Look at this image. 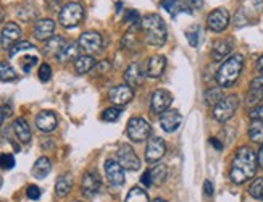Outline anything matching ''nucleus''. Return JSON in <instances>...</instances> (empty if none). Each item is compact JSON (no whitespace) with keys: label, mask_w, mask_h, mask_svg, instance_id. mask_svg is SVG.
Wrapping results in <instances>:
<instances>
[{"label":"nucleus","mask_w":263,"mask_h":202,"mask_svg":"<svg viewBox=\"0 0 263 202\" xmlns=\"http://www.w3.org/2000/svg\"><path fill=\"white\" fill-rule=\"evenodd\" d=\"M171 104H173V97H171V94L168 91H165V89H157V91L152 94L151 107H152V112H155V114L162 115L163 112H166L170 108Z\"/></svg>","instance_id":"nucleus-11"},{"label":"nucleus","mask_w":263,"mask_h":202,"mask_svg":"<svg viewBox=\"0 0 263 202\" xmlns=\"http://www.w3.org/2000/svg\"><path fill=\"white\" fill-rule=\"evenodd\" d=\"M249 194L254 199L263 200V178H257L255 181L249 186Z\"/></svg>","instance_id":"nucleus-35"},{"label":"nucleus","mask_w":263,"mask_h":202,"mask_svg":"<svg viewBox=\"0 0 263 202\" xmlns=\"http://www.w3.org/2000/svg\"><path fill=\"white\" fill-rule=\"evenodd\" d=\"M71 186H73L71 176L62 175L59 179H57V183H55V193H57V196H59V197H65L71 191Z\"/></svg>","instance_id":"nucleus-29"},{"label":"nucleus","mask_w":263,"mask_h":202,"mask_svg":"<svg viewBox=\"0 0 263 202\" xmlns=\"http://www.w3.org/2000/svg\"><path fill=\"white\" fill-rule=\"evenodd\" d=\"M37 62H39V59L36 57V55H28V57H23V60H20L21 70L25 73H29L32 66L37 65Z\"/></svg>","instance_id":"nucleus-38"},{"label":"nucleus","mask_w":263,"mask_h":202,"mask_svg":"<svg viewBox=\"0 0 263 202\" xmlns=\"http://www.w3.org/2000/svg\"><path fill=\"white\" fill-rule=\"evenodd\" d=\"M124 21L129 23V25H133V28H137L141 25L139 13H137L136 10H126V12H124Z\"/></svg>","instance_id":"nucleus-39"},{"label":"nucleus","mask_w":263,"mask_h":202,"mask_svg":"<svg viewBox=\"0 0 263 202\" xmlns=\"http://www.w3.org/2000/svg\"><path fill=\"white\" fill-rule=\"evenodd\" d=\"M257 162L260 165V168H263V144H261V148L258 151V155H257Z\"/></svg>","instance_id":"nucleus-48"},{"label":"nucleus","mask_w":263,"mask_h":202,"mask_svg":"<svg viewBox=\"0 0 263 202\" xmlns=\"http://www.w3.org/2000/svg\"><path fill=\"white\" fill-rule=\"evenodd\" d=\"M234 49V41L231 38H223L213 42V49H212V57L215 62L224 60L228 55H230Z\"/></svg>","instance_id":"nucleus-17"},{"label":"nucleus","mask_w":263,"mask_h":202,"mask_svg":"<svg viewBox=\"0 0 263 202\" xmlns=\"http://www.w3.org/2000/svg\"><path fill=\"white\" fill-rule=\"evenodd\" d=\"M230 25V13L226 8H215L207 16V28L213 32H223Z\"/></svg>","instance_id":"nucleus-9"},{"label":"nucleus","mask_w":263,"mask_h":202,"mask_svg":"<svg viewBox=\"0 0 263 202\" xmlns=\"http://www.w3.org/2000/svg\"><path fill=\"white\" fill-rule=\"evenodd\" d=\"M57 125H59V120H57V115L50 110H44L36 117V126L44 133H52L57 128Z\"/></svg>","instance_id":"nucleus-20"},{"label":"nucleus","mask_w":263,"mask_h":202,"mask_svg":"<svg viewBox=\"0 0 263 202\" xmlns=\"http://www.w3.org/2000/svg\"><path fill=\"white\" fill-rule=\"evenodd\" d=\"M142 183H144L145 186H151V185H152V176H151V170H148V172H145V173L142 175Z\"/></svg>","instance_id":"nucleus-47"},{"label":"nucleus","mask_w":263,"mask_h":202,"mask_svg":"<svg viewBox=\"0 0 263 202\" xmlns=\"http://www.w3.org/2000/svg\"><path fill=\"white\" fill-rule=\"evenodd\" d=\"M18 78L16 71L13 70V66H11L8 62H0V81H15Z\"/></svg>","instance_id":"nucleus-32"},{"label":"nucleus","mask_w":263,"mask_h":202,"mask_svg":"<svg viewBox=\"0 0 263 202\" xmlns=\"http://www.w3.org/2000/svg\"><path fill=\"white\" fill-rule=\"evenodd\" d=\"M154 202H166V200H165V199H155Z\"/></svg>","instance_id":"nucleus-54"},{"label":"nucleus","mask_w":263,"mask_h":202,"mask_svg":"<svg viewBox=\"0 0 263 202\" xmlns=\"http://www.w3.org/2000/svg\"><path fill=\"white\" fill-rule=\"evenodd\" d=\"M94 65H96V60L90 57V55H81V57L76 59L74 68L79 75H84V73H89L90 70H92Z\"/></svg>","instance_id":"nucleus-28"},{"label":"nucleus","mask_w":263,"mask_h":202,"mask_svg":"<svg viewBox=\"0 0 263 202\" xmlns=\"http://www.w3.org/2000/svg\"><path fill=\"white\" fill-rule=\"evenodd\" d=\"M223 99V93H221V87H210L207 93H205V104L215 107L216 104L220 102Z\"/></svg>","instance_id":"nucleus-34"},{"label":"nucleus","mask_w":263,"mask_h":202,"mask_svg":"<svg viewBox=\"0 0 263 202\" xmlns=\"http://www.w3.org/2000/svg\"><path fill=\"white\" fill-rule=\"evenodd\" d=\"M52 78V68L49 63H42L41 68H39V80L42 83H47L49 80Z\"/></svg>","instance_id":"nucleus-42"},{"label":"nucleus","mask_w":263,"mask_h":202,"mask_svg":"<svg viewBox=\"0 0 263 202\" xmlns=\"http://www.w3.org/2000/svg\"><path fill=\"white\" fill-rule=\"evenodd\" d=\"M263 100V75L254 78L250 81L249 86V93H247V104L252 105V104H258Z\"/></svg>","instance_id":"nucleus-22"},{"label":"nucleus","mask_w":263,"mask_h":202,"mask_svg":"<svg viewBox=\"0 0 263 202\" xmlns=\"http://www.w3.org/2000/svg\"><path fill=\"white\" fill-rule=\"evenodd\" d=\"M2 183H4V181H2V178H0V188H2Z\"/></svg>","instance_id":"nucleus-55"},{"label":"nucleus","mask_w":263,"mask_h":202,"mask_svg":"<svg viewBox=\"0 0 263 202\" xmlns=\"http://www.w3.org/2000/svg\"><path fill=\"white\" fill-rule=\"evenodd\" d=\"M29 49H32V44L31 42H18V44H15L13 47H11L8 52H10V57H15L16 53H20V52H23V50H29Z\"/></svg>","instance_id":"nucleus-41"},{"label":"nucleus","mask_w":263,"mask_h":202,"mask_svg":"<svg viewBox=\"0 0 263 202\" xmlns=\"http://www.w3.org/2000/svg\"><path fill=\"white\" fill-rule=\"evenodd\" d=\"M118 163L124 168V170L129 172H136L141 168V160L137 154L134 152V149L129 144H123L120 151H118Z\"/></svg>","instance_id":"nucleus-8"},{"label":"nucleus","mask_w":263,"mask_h":202,"mask_svg":"<svg viewBox=\"0 0 263 202\" xmlns=\"http://www.w3.org/2000/svg\"><path fill=\"white\" fill-rule=\"evenodd\" d=\"M105 175L111 186H121L124 183V168L111 159L105 162Z\"/></svg>","instance_id":"nucleus-15"},{"label":"nucleus","mask_w":263,"mask_h":202,"mask_svg":"<svg viewBox=\"0 0 263 202\" xmlns=\"http://www.w3.org/2000/svg\"><path fill=\"white\" fill-rule=\"evenodd\" d=\"M210 142H212V145H215V148L218 149V151H221V149H223V144H221L218 139H216V138H212V139H210Z\"/></svg>","instance_id":"nucleus-49"},{"label":"nucleus","mask_w":263,"mask_h":202,"mask_svg":"<svg viewBox=\"0 0 263 202\" xmlns=\"http://www.w3.org/2000/svg\"><path fill=\"white\" fill-rule=\"evenodd\" d=\"M182 117L176 110H166L160 115V128L166 133H173L179 128Z\"/></svg>","instance_id":"nucleus-18"},{"label":"nucleus","mask_w":263,"mask_h":202,"mask_svg":"<svg viewBox=\"0 0 263 202\" xmlns=\"http://www.w3.org/2000/svg\"><path fill=\"white\" fill-rule=\"evenodd\" d=\"M53 31H55V23L50 18H44L39 20L36 25H34V38L37 41H49L53 38Z\"/></svg>","instance_id":"nucleus-19"},{"label":"nucleus","mask_w":263,"mask_h":202,"mask_svg":"<svg viewBox=\"0 0 263 202\" xmlns=\"http://www.w3.org/2000/svg\"><path fill=\"white\" fill-rule=\"evenodd\" d=\"M79 57V44L76 42H70V44H65V47L62 49V52L59 53V59L60 62H70V60H76Z\"/></svg>","instance_id":"nucleus-27"},{"label":"nucleus","mask_w":263,"mask_h":202,"mask_svg":"<svg viewBox=\"0 0 263 202\" xmlns=\"http://www.w3.org/2000/svg\"><path fill=\"white\" fill-rule=\"evenodd\" d=\"M186 38H187V42L191 44V47H197L199 46V41H200V28L197 25L191 26L186 31Z\"/></svg>","instance_id":"nucleus-36"},{"label":"nucleus","mask_w":263,"mask_h":202,"mask_svg":"<svg viewBox=\"0 0 263 202\" xmlns=\"http://www.w3.org/2000/svg\"><path fill=\"white\" fill-rule=\"evenodd\" d=\"M2 20H4V10L0 8V21H2Z\"/></svg>","instance_id":"nucleus-53"},{"label":"nucleus","mask_w":263,"mask_h":202,"mask_svg":"<svg viewBox=\"0 0 263 202\" xmlns=\"http://www.w3.org/2000/svg\"><path fill=\"white\" fill-rule=\"evenodd\" d=\"M124 81L133 89V87H139L144 81V71L141 63H131L128 66V70L124 71Z\"/></svg>","instance_id":"nucleus-21"},{"label":"nucleus","mask_w":263,"mask_h":202,"mask_svg":"<svg viewBox=\"0 0 263 202\" xmlns=\"http://www.w3.org/2000/svg\"><path fill=\"white\" fill-rule=\"evenodd\" d=\"M237 107H239V97L237 96L223 97L220 102L213 107V117H215V120L224 123L230 118H233Z\"/></svg>","instance_id":"nucleus-6"},{"label":"nucleus","mask_w":263,"mask_h":202,"mask_svg":"<svg viewBox=\"0 0 263 202\" xmlns=\"http://www.w3.org/2000/svg\"><path fill=\"white\" fill-rule=\"evenodd\" d=\"M13 131H15V136L18 138V141L25 142V144L31 141V128L25 118H16L13 121Z\"/></svg>","instance_id":"nucleus-24"},{"label":"nucleus","mask_w":263,"mask_h":202,"mask_svg":"<svg viewBox=\"0 0 263 202\" xmlns=\"http://www.w3.org/2000/svg\"><path fill=\"white\" fill-rule=\"evenodd\" d=\"M60 4H62V0H47V8L53 12V10H59Z\"/></svg>","instance_id":"nucleus-46"},{"label":"nucleus","mask_w":263,"mask_h":202,"mask_svg":"<svg viewBox=\"0 0 263 202\" xmlns=\"http://www.w3.org/2000/svg\"><path fill=\"white\" fill-rule=\"evenodd\" d=\"M15 167V157L11 154H0V168L11 170Z\"/></svg>","instance_id":"nucleus-40"},{"label":"nucleus","mask_w":263,"mask_h":202,"mask_svg":"<svg viewBox=\"0 0 263 202\" xmlns=\"http://www.w3.org/2000/svg\"><path fill=\"white\" fill-rule=\"evenodd\" d=\"M252 4H254V7H255L257 10L263 8V0H252Z\"/></svg>","instance_id":"nucleus-50"},{"label":"nucleus","mask_w":263,"mask_h":202,"mask_svg":"<svg viewBox=\"0 0 263 202\" xmlns=\"http://www.w3.org/2000/svg\"><path fill=\"white\" fill-rule=\"evenodd\" d=\"M257 155L250 148H241L233 159L230 179L234 185H242L255 176L257 172Z\"/></svg>","instance_id":"nucleus-1"},{"label":"nucleus","mask_w":263,"mask_h":202,"mask_svg":"<svg viewBox=\"0 0 263 202\" xmlns=\"http://www.w3.org/2000/svg\"><path fill=\"white\" fill-rule=\"evenodd\" d=\"M257 68H258V71L260 73H263V55L258 59V62H257Z\"/></svg>","instance_id":"nucleus-51"},{"label":"nucleus","mask_w":263,"mask_h":202,"mask_svg":"<svg viewBox=\"0 0 263 202\" xmlns=\"http://www.w3.org/2000/svg\"><path fill=\"white\" fill-rule=\"evenodd\" d=\"M202 4V0H162V7L171 18L178 16L179 13H192L194 10H199Z\"/></svg>","instance_id":"nucleus-5"},{"label":"nucleus","mask_w":263,"mask_h":202,"mask_svg":"<svg viewBox=\"0 0 263 202\" xmlns=\"http://www.w3.org/2000/svg\"><path fill=\"white\" fill-rule=\"evenodd\" d=\"M121 115V110L118 107H110L102 112V120L104 121H117Z\"/></svg>","instance_id":"nucleus-37"},{"label":"nucleus","mask_w":263,"mask_h":202,"mask_svg":"<svg viewBox=\"0 0 263 202\" xmlns=\"http://www.w3.org/2000/svg\"><path fill=\"white\" fill-rule=\"evenodd\" d=\"M126 133H128V138L133 142H142L148 138V134H151V125L141 117H133L128 121Z\"/></svg>","instance_id":"nucleus-7"},{"label":"nucleus","mask_w":263,"mask_h":202,"mask_svg":"<svg viewBox=\"0 0 263 202\" xmlns=\"http://www.w3.org/2000/svg\"><path fill=\"white\" fill-rule=\"evenodd\" d=\"M108 97H110V102L115 104V105H126L131 102V99L134 97V93L133 89L128 86V84H120V86H115L108 93Z\"/></svg>","instance_id":"nucleus-13"},{"label":"nucleus","mask_w":263,"mask_h":202,"mask_svg":"<svg viewBox=\"0 0 263 202\" xmlns=\"http://www.w3.org/2000/svg\"><path fill=\"white\" fill-rule=\"evenodd\" d=\"M166 152V144L162 138H151L147 142L145 149V162L147 163H157Z\"/></svg>","instance_id":"nucleus-10"},{"label":"nucleus","mask_w":263,"mask_h":202,"mask_svg":"<svg viewBox=\"0 0 263 202\" xmlns=\"http://www.w3.org/2000/svg\"><path fill=\"white\" fill-rule=\"evenodd\" d=\"M166 68V59L163 55H154L147 62V75L151 78H160Z\"/></svg>","instance_id":"nucleus-23"},{"label":"nucleus","mask_w":263,"mask_h":202,"mask_svg":"<svg viewBox=\"0 0 263 202\" xmlns=\"http://www.w3.org/2000/svg\"><path fill=\"white\" fill-rule=\"evenodd\" d=\"M249 115L252 120H263V105H258V107L252 108V112H250Z\"/></svg>","instance_id":"nucleus-44"},{"label":"nucleus","mask_w":263,"mask_h":202,"mask_svg":"<svg viewBox=\"0 0 263 202\" xmlns=\"http://www.w3.org/2000/svg\"><path fill=\"white\" fill-rule=\"evenodd\" d=\"M2 121H4V110L0 108V125H2Z\"/></svg>","instance_id":"nucleus-52"},{"label":"nucleus","mask_w":263,"mask_h":202,"mask_svg":"<svg viewBox=\"0 0 263 202\" xmlns=\"http://www.w3.org/2000/svg\"><path fill=\"white\" fill-rule=\"evenodd\" d=\"M203 193H205V196H209V197L213 196V185H212V181H209V179L203 183Z\"/></svg>","instance_id":"nucleus-45"},{"label":"nucleus","mask_w":263,"mask_h":202,"mask_svg":"<svg viewBox=\"0 0 263 202\" xmlns=\"http://www.w3.org/2000/svg\"><path fill=\"white\" fill-rule=\"evenodd\" d=\"M249 138L250 141L263 144V120H252L249 126Z\"/></svg>","instance_id":"nucleus-30"},{"label":"nucleus","mask_w":263,"mask_h":202,"mask_svg":"<svg viewBox=\"0 0 263 202\" xmlns=\"http://www.w3.org/2000/svg\"><path fill=\"white\" fill-rule=\"evenodd\" d=\"M65 39L63 38H50L49 41H45V47L44 52L47 55H52V57H59V53L62 52V49L65 47Z\"/></svg>","instance_id":"nucleus-26"},{"label":"nucleus","mask_w":263,"mask_h":202,"mask_svg":"<svg viewBox=\"0 0 263 202\" xmlns=\"http://www.w3.org/2000/svg\"><path fill=\"white\" fill-rule=\"evenodd\" d=\"M26 194H28V197H29V199L37 200V199L41 197V189H39L37 186L31 185V186H28V189H26Z\"/></svg>","instance_id":"nucleus-43"},{"label":"nucleus","mask_w":263,"mask_h":202,"mask_svg":"<svg viewBox=\"0 0 263 202\" xmlns=\"http://www.w3.org/2000/svg\"><path fill=\"white\" fill-rule=\"evenodd\" d=\"M78 44H79V49H83L86 53H94L102 47V36L96 31H87V32H83Z\"/></svg>","instance_id":"nucleus-12"},{"label":"nucleus","mask_w":263,"mask_h":202,"mask_svg":"<svg viewBox=\"0 0 263 202\" xmlns=\"http://www.w3.org/2000/svg\"><path fill=\"white\" fill-rule=\"evenodd\" d=\"M84 18V8L81 4L78 2H70L66 4L62 10H60V15H59V21L63 28H76L79 23L83 21Z\"/></svg>","instance_id":"nucleus-4"},{"label":"nucleus","mask_w":263,"mask_h":202,"mask_svg":"<svg viewBox=\"0 0 263 202\" xmlns=\"http://www.w3.org/2000/svg\"><path fill=\"white\" fill-rule=\"evenodd\" d=\"M76 202H79V200H76Z\"/></svg>","instance_id":"nucleus-56"},{"label":"nucleus","mask_w":263,"mask_h":202,"mask_svg":"<svg viewBox=\"0 0 263 202\" xmlns=\"http://www.w3.org/2000/svg\"><path fill=\"white\" fill-rule=\"evenodd\" d=\"M166 175H168V170L165 165H157L151 170V176H152V185L155 186H162L165 181H166Z\"/></svg>","instance_id":"nucleus-31"},{"label":"nucleus","mask_w":263,"mask_h":202,"mask_svg":"<svg viewBox=\"0 0 263 202\" xmlns=\"http://www.w3.org/2000/svg\"><path fill=\"white\" fill-rule=\"evenodd\" d=\"M141 28L144 31L147 44H151V46L162 47L166 42V26L158 15H145L141 21Z\"/></svg>","instance_id":"nucleus-2"},{"label":"nucleus","mask_w":263,"mask_h":202,"mask_svg":"<svg viewBox=\"0 0 263 202\" xmlns=\"http://www.w3.org/2000/svg\"><path fill=\"white\" fill-rule=\"evenodd\" d=\"M50 170H52L50 160L47 159V157H39V159L36 160V163H34V167H32V175L36 178H39V179H42V178H45L50 173Z\"/></svg>","instance_id":"nucleus-25"},{"label":"nucleus","mask_w":263,"mask_h":202,"mask_svg":"<svg viewBox=\"0 0 263 202\" xmlns=\"http://www.w3.org/2000/svg\"><path fill=\"white\" fill-rule=\"evenodd\" d=\"M102 181H100V176L97 172H87L83 178V183H81V191L86 197H94L99 191H100Z\"/></svg>","instance_id":"nucleus-14"},{"label":"nucleus","mask_w":263,"mask_h":202,"mask_svg":"<svg viewBox=\"0 0 263 202\" xmlns=\"http://www.w3.org/2000/svg\"><path fill=\"white\" fill-rule=\"evenodd\" d=\"M21 38V28L16 23H8L4 26L2 34H0V42H2L4 49H11L16 44V41Z\"/></svg>","instance_id":"nucleus-16"},{"label":"nucleus","mask_w":263,"mask_h":202,"mask_svg":"<svg viewBox=\"0 0 263 202\" xmlns=\"http://www.w3.org/2000/svg\"><path fill=\"white\" fill-rule=\"evenodd\" d=\"M126 202H148V196L142 188L134 186L133 189H129V193L126 196Z\"/></svg>","instance_id":"nucleus-33"},{"label":"nucleus","mask_w":263,"mask_h":202,"mask_svg":"<svg viewBox=\"0 0 263 202\" xmlns=\"http://www.w3.org/2000/svg\"><path fill=\"white\" fill-rule=\"evenodd\" d=\"M242 66H244L242 55L241 53L231 55V57L220 66V70L216 71V83H218V86L231 87L237 81L239 75H241Z\"/></svg>","instance_id":"nucleus-3"}]
</instances>
